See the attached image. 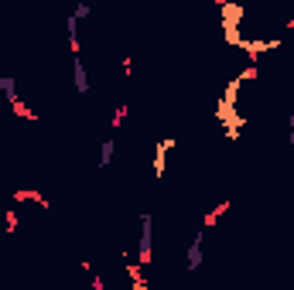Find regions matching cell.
Segmentation results:
<instances>
[{"instance_id": "obj_2", "label": "cell", "mask_w": 294, "mask_h": 290, "mask_svg": "<svg viewBox=\"0 0 294 290\" xmlns=\"http://www.w3.org/2000/svg\"><path fill=\"white\" fill-rule=\"evenodd\" d=\"M150 226H154V219L141 215V266L150 263Z\"/></svg>"}, {"instance_id": "obj_3", "label": "cell", "mask_w": 294, "mask_h": 290, "mask_svg": "<svg viewBox=\"0 0 294 290\" xmlns=\"http://www.w3.org/2000/svg\"><path fill=\"white\" fill-rule=\"evenodd\" d=\"M72 79H75V89L79 92H89V75H86V65L75 58V65H72Z\"/></svg>"}, {"instance_id": "obj_6", "label": "cell", "mask_w": 294, "mask_h": 290, "mask_svg": "<svg viewBox=\"0 0 294 290\" xmlns=\"http://www.w3.org/2000/svg\"><path fill=\"white\" fill-rule=\"evenodd\" d=\"M288 140H291V147H294V116L288 119Z\"/></svg>"}, {"instance_id": "obj_5", "label": "cell", "mask_w": 294, "mask_h": 290, "mask_svg": "<svg viewBox=\"0 0 294 290\" xmlns=\"http://www.w3.org/2000/svg\"><path fill=\"white\" fill-rule=\"evenodd\" d=\"M113 140H106V144H103V150H99V168H106V164H110V157H113Z\"/></svg>"}, {"instance_id": "obj_4", "label": "cell", "mask_w": 294, "mask_h": 290, "mask_svg": "<svg viewBox=\"0 0 294 290\" xmlns=\"http://www.w3.org/2000/svg\"><path fill=\"white\" fill-rule=\"evenodd\" d=\"M202 266V235H195V242L188 246V270H199Z\"/></svg>"}, {"instance_id": "obj_1", "label": "cell", "mask_w": 294, "mask_h": 290, "mask_svg": "<svg viewBox=\"0 0 294 290\" xmlns=\"http://www.w3.org/2000/svg\"><path fill=\"white\" fill-rule=\"evenodd\" d=\"M168 150H175V137H164L154 147V177H164V171H168Z\"/></svg>"}]
</instances>
